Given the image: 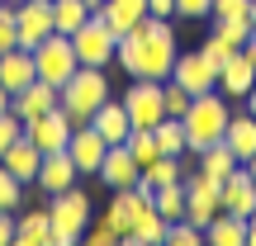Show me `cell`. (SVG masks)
<instances>
[{
	"label": "cell",
	"mask_w": 256,
	"mask_h": 246,
	"mask_svg": "<svg viewBox=\"0 0 256 246\" xmlns=\"http://www.w3.org/2000/svg\"><path fill=\"white\" fill-rule=\"evenodd\" d=\"M166 246H204V228L190 218H176L166 223Z\"/></svg>",
	"instance_id": "30"
},
{
	"label": "cell",
	"mask_w": 256,
	"mask_h": 246,
	"mask_svg": "<svg viewBox=\"0 0 256 246\" xmlns=\"http://www.w3.org/2000/svg\"><path fill=\"white\" fill-rule=\"evenodd\" d=\"M124 147L133 152L138 166H147V161H156V156H162V152H156V133H152V128H133V133L124 137Z\"/></svg>",
	"instance_id": "29"
},
{
	"label": "cell",
	"mask_w": 256,
	"mask_h": 246,
	"mask_svg": "<svg viewBox=\"0 0 256 246\" xmlns=\"http://www.w3.org/2000/svg\"><path fill=\"white\" fill-rule=\"evenodd\" d=\"M214 0H176V19H209Z\"/></svg>",
	"instance_id": "37"
},
{
	"label": "cell",
	"mask_w": 256,
	"mask_h": 246,
	"mask_svg": "<svg viewBox=\"0 0 256 246\" xmlns=\"http://www.w3.org/2000/svg\"><path fill=\"white\" fill-rule=\"evenodd\" d=\"M152 209L162 213L166 223L185 218V180H171V185H156V190H152Z\"/></svg>",
	"instance_id": "27"
},
{
	"label": "cell",
	"mask_w": 256,
	"mask_h": 246,
	"mask_svg": "<svg viewBox=\"0 0 256 246\" xmlns=\"http://www.w3.org/2000/svg\"><path fill=\"white\" fill-rule=\"evenodd\" d=\"M110 95V66H76V76L62 85V114L72 123H90V114L100 109Z\"/></svg>",
	"instance_id": "3"
},
{
	"label": "cell",
	"mask_w": 256,
	"mask_h": 246,
	"mask_svg": "<svg viewBox=\"0 0 256 246\" xmlns=\"http://www.w3.org/2000/svg\"><path fill=\"white\" fill-rule=\"evenodd\" d=\"M10 5H24V0H10Z\"/></svg>",
	"instance_id": "47"
},
{
	"label": "cell",
	"mask_w": 256,
	"mask_h": 246,
	"mask_svg": "<svg viewBox=\"0 0 256 246\" xmlns=\"http://www.w3.org/2000/svg\"><path fill=\"white\" fill-rule=\"evenodd\" d=\"M190 100H194V95L185 90V85H176L171 76L162 81V104H166V114H171V119H180V114L190 109Z\"/></svg>",
	"instance_id": "32"
},
{
	"label": "cell",
	"mask_w": 256,
	"mask_h": 246,
	"mask_svg": "<svg viewBox=\"0 0 256 246\" xmlns=\"http://www.w3.org/2000/svg\"><path fill=\"white\" fill-rule=\"evenodd\" d=\"M194 166H200L204 175H214V180H228L232 171H238V156H232V147L228 142H214V147H204V152H194Z\"/></svg>",
	"instance_id": "25"
},
{
	"label": "cell",
	"mask_w": 256,
	"mask_h": 246,
	"mask_svg": "<svg viewBox=\"0 0 256 246\" xmlns=\"http://www.w3.org/2000/svg\"><path fill=\"white\" fill-rule=\"evenodd\" d=\"M62 104V90L57 85H48V81H34V85H24L19 95H10V109L19 114V119H38V114H48V109H57Z\"/></svg>",
	"instance_id": "15"
},
{
	"label": "cell",
	"mask_w": 256,
	"mask_h": 246,
	"mask_svg": "<svg viewBox=\"0 0 256 246\" xmlns=\"http://www.w3.org/2000/svg\"><path fill=\"white\" fill-rule=\"evenodd\" d=\"M0 166H5V171L14 175V180L34 185V180H38V166H43V152H38V147L28 142V137H19V142L10 147L5 156H0Z\"/></svg>",
	"instance_id": "22"
},
{
	"label": "cell",
	"mask_w": 256,
	"mask_h": 246,
	"mask_svg": "<svg viewBox=\"0 0 256 246\" xmlns=\"http://www.w3.org/2000/svg\"><path fill=\"white\" fill-rule=\"evenodd\" d=\"M90 14H95V9L86 5V0H52V28H57V33H66V38H72Z\"/></svg>",
	"instance_id": "26"
},
{
	"label": "cell",
	"mask_w": 256,
	"mask_h": 246,
	"mask_svg": "<svg viewBox=\"0 0 256 246\" xmlns=\"http://www.w3.org/2000/svg\"><path fill=\"white\" fill-rule=\"evenodd\" d=\"M14 28H19V47L34 52L48 33H57L52 28V0H24V5H14Z\"/></svg>",
	"instance_id": "11"
},
{
	"label": "cell",
	"mask_w": 256,
	"mask_h": 246,
	"mask_svg": "<svg viewBox=\"0 0 256 246\" xmlns=\"http://www.w3.org/2000/svg\"><path fill=\"white\" fill-rule=\"evenodd\" d=\"M5 242H14V213L0 209V246H5Z\"/></svg>",
	"instance_id": "39"
},
{
	"label": "cell",
	"mask_w": 256,
	"mask_h": 246,
	"mask_svg": "<svg viewBox=\"0 0 256 246\" xmlns=\"http://www.w3.org/2000/svg\"><path fill=\"white\" fill-rule=\"evenodd\" d=\"M242 104H247V114H256V85L247 90V100H242Z\"/></svg>",
	"instance_id": "42"
},
{
	"label": "cell",
	"mask_w": 256,
	"mask_h": 246,
	"mask_svg": "<svg viewBox=\"0 0 256 246\" xmlns=\"http://www.w3.org/2000/svg\"><path fill=\"white\" fill-rule=\"evenodd\" d=\"M223 142H228V147H232V156H238V161L247 166L252 156H256V114H247V109H232Z\"/></svg>",
	"instance_id": "21"
},
{
	"label": "cell",
	"mask_w": 256,
	"mask_h": 246,
	"mask_svg": "<svg viewBox=\"0 0 256 246\" xmlns=\"http://www.w3.org/2000/svg\"><path fill=\"white\" fill-rule=\"evenodd\" d=\"M95 14H100L104 24H110L114 33L124 38L128 28H138V24H142V19H147V0H104V5L95 9Z\"/></svg>",
	"instance_id": "23"
},
{
	"label": "cell",
	"mask_w": 256,
	"mask_h": 246,
	"mask_svg": "<svg viewBox=\"0 0 256 246\" xmlns=\"http://www.w3.org/2000/svg\"><path fill=\"white\" fill-rule=\"evenodd\" d=\"M138 175H142V166L133 161V152H128L124 142L104 152V161H100V180H104V190H128V185H138Z\"/></svg>",
	"instance_id": "16"
},
{
	"label": "cell",
	"mask_w": 256,
	"mask_h": 246,
	"mask_svg": "<svg viewBox=\"0 0 256 246\" xmlns=\"http://www.w3.org/2000/svg\"><path fill=\"white\" fill-rule=\"evenodd\" d=\"M90 128L104 137L110 147H119L128 133H133V123H128V109H124V100H104L100 109L90 114Z\"/></svg>",
	"instance_id": "20"
},
{
	"label": "cell",
	"mask_w": 256,
	"mask_h": 246,
	"mask_svg": "<svg viewBox=\"0 0 256 246\" xmlns=\"http://www.w3.org/2000/svg\"><path fill=\"white\" fill-rule=\"evenodd\" d=\"M72 47H76V57H81V66H114L119 33H114L100 14H90V19H86V24L72 33Z\"/></svg>",
	"instance_id": "6"
},
{
	"label": "cell",
	"mask_w": 256,
	"mask_h": 246,
	"mask_svg": "<svg viewBox=\"0 0 256 246\" xmlns=\"http://www.w3.org/2000/svg\"><path fill=\"white\" fill-rule=\"evenodd\" d=\"M104 152H110V142H104V137L95 133L90 123H76V128H72L66 156L76 161V171H81V175H100V161H104Z\"/></svg>",
	"instance_id": "13"
},
{
	"label": "cell",
	"mask_w": 256,
	"mask_h": 246,
	"mask_svg": "<svg viewBox=\"0 0 256 246\" xmlns=\"http://www.w3.org/2000/svg\"><path fill=\"white\" fill-rule=\"evenodd\" d=\"M152 209V190H142V185H128V190H110V204H104L100 218L110 223L114 232H119V242L133 232V223L142 218V213Z\"/></svg>",
	"instance_id": "8"
},
{
	"label": "cell",
	"mask_w": 256,
	"mask_h": 246,
	"mask_svg": "<svg viewBox=\"0 0 256 246\" xmlns=\"http://www.w3.org/2000/svg\"><path fill=\"white\" fill-rule=\"evenodd\" d=\"M124 109H128V123L133 128H156L166 119V104H162V81H142V76H133L128 81V90L119 95Z\"/></svg>",
	"instance_id": "7"
},
{
	"label": "cell",
	"mask_w": 256,
	"mask_h": 246,
	"mask_svg": "<svg viewBox=\"0 0 256 246\" xmlns=\"http://www.w3.org/2000/svg\"><path fill=\"white\" fill-rule=\"evenodd\" d=\"M24 194H28V185L14 180V175L0 166V209H5V213H19V209H24Z\"/></svg>",
	"instance_id": "31"
},
{
	"label": "cell",
	"mask_w": 256,
	"mask_h": 246,
	"mask_svg": "<svg viewBox=\"0 0 256 246\" xmlns=\"http://www.w3.org/2000/svg\"><path fill=\"white\" fill-rule=\"evenodd\" d=\"M252 85H256V66L247 62V52L238 47V52H232L228 62L218 66V90L228 95V100H247V90H252Z\"/></svg>",
	"instance_id": "17"
},
{
	"label": "cell",
	"mask_w": 256,
	"mask_h": 246,
	"mask_svg": "<svg viewBox=\"0 0 256 246\" xmlns=\"http://www.w3.org/2000/svg\"><path fill=\"white\" fill-rule=\"evenodd\" d=\"M252 28H256V0H252Z\"/></svg>",
	"instance_id": "46"
},
{
	"label": "cell",
	"mask_w": 256,
	"mask_h": 246,
	"mask_svg": "<svg viewBox=\"0 0 256 246\" xmlns=\"http://www.w3.org/2000/svg\"><path fill=\"white\" fill-rule=\"evenodd\" d=\"M147 14H156V19H176V0H147Z\"/></svg>",
	"instance_id": "38"
},
{
	"label": "cell",
	"mask_w": 256,
	"mask_h": 246,
	"mask_svg": "<svg viewBox=\"0 0 256 246\" xmlns=\"http://www.w3.org/2000/svg\"><path fill=\"white\" fill-rule=\"evenodd\" d=\"M34 66H38V81H48V85L62 90V85L76 76L81 57H76V47H72V38H66V33H48L43 43L34 47Z\"/></svg>",
	"instance_id": "5"
},
{
	"label": "cell",
	"mask_w": 256,
	"mask_h": 246,
	"mask_svg": "<svg viewBox=\"0 0 256 246\" xmlns=\"http://www.w3.org/2000/svg\"><path fill=\"white\" fill-rule=\"evenodd\" d=\"M247 171H252V180H256V156H252V161H247Z\"/></svg>",
	"instance_id": "44"
},
{
	"label": "cell",
	"mask_w": 256,
	"mask_h": 246,
	"mask_svg": "<svg viewBox=\"0 0 256 246\" xmlns=\"http://www.w3.org/2000/svg\"><path fill=\"white\" fill-rule=\"evenodd\" d=\"M81 242H86V246H114V242H119V232H114L104 218H90V228H86Z\"/></svg>",
	"instance_id": "34"
},
{
	"label": "cell",
	"mask_w": 256,
	"mask_h": 246,
	"mask_svg": "<svg viewBox=\"0 0 256 246\" xmlns=\"http://www.w3.org/2000/svg\"><path fill=\"white\" fill-rule=\"evenodd\" d=\"M5 47H19V28H14V5H0V52Z\"/></svg>",
	"instance_id": "35"
},
{
	"label": "cell",
	"mask_w": 256,
	"mask_h": 246,
	"mask_svg": "<svg viewBox=\"0 0 256 246\" xmlns=\"http://www.w3.org/2000/svg\"><path fill=\"white\" fill-rule=\"evenodd\" d=\"M5 109H10V90L0 85V114H5Z\"/></svg>",
	"instance_id": "43"
},
{
	"label": "cell",
	"mask_w": 256,
	"mask_h": 246,
	"mask_svg": "<svg viewBox=\"0 0 256 246\" xmlns=\"http://www.w3.org/2000/svg\"><path fill=\"white\" fill-rule=\"evenodd\" d=\"M204 246H247V218L223 209L218 218L204 228Z\"/></svg>",
	"instance_id": "24"
},
{
	"label": "cell",
	"mask_w": 256,
	"mask_h": 246,
	"mask_svg": "<svg viewBox=\"0 0 256 246\" xmlns=\"http://www.w3.org/2000/svg\"><path fill=\"white\" fill-rule=\"evenodd\" d=\"M95 209H90V194L81 190V185H72V190L52 194L48 199V223H52V246H76L86 237V228H90Z\"/></svg>",
	"instance_id": "4"
},
{
	"label": "cell",
	"mask_w": 256,
	"mask_h": 246,
	"mask_svg": "<svg viewBox=\"0 0 256 246\" xmlns=\"http://www.w3.org/2000/svg\"><path fill=\"white\" fill-rule=\"evenodd\" d=\"M124 242H128V246H156V242H166V218H162L156 209H147L142 218L133 223V232H128Z\"/></svg>",
	"instance_id": "28"
},
{
	"label": "cell",
	"mask_w": 256,
	"mask_h": 246,
	"mask_svg": "<svg viewBox=\"0 0 256 246\" xmlns=\"http://www.w3.org/2000/svg\"><path fill=\"white\" fill-rule=\"evenodd\" d=\"M72 119L62 114V104L57 109H48V114H38V119H28L24 123V137L38 147V152H66V142H72Z\"/></svg>",
	"instance_id": "10"
},
{
	"label": "cell",
	"mask_w": 256,
	"mask_h": 246,
	"mask_svg": "<svg viewBox=\"0 0 256 246\" xmlns=\"http://www.w3.org/2000/svg\"><path fill=\"white\" fill-rule=\"evenodd\" d=\"M38 81V66H34V52L28 47H5L0 52V85H5L10 95H19L24 85Z\"/></svg>",
	"instance_id": "14"
},
{
	"label": "cell",
	"mask_w": 256,
	"mask_h": 246,
	"mask_svg": "<svg viewBox=\"0 0 256 246\" xmlns=\"http://www.w3.org/2000/svg\"><path fill=\"white\" fill-rule=\"evenodd\" d=\"M242 52H247V62H252V66H256V33H252V38H247V43H242Z\"/></svg>",
	"instance_id": "40"
},
{
	"label": "cell",
	"mask_w": 256,
	"mask_h": 246,
	"mask_svg": "<svg viewBox=\"0 0 256 246\" xmlns=\"http://www.w3.org/2000/svg\"><path fill=\"white\" fill-rule=\"evenodd\" d=\"M86 5H90V9H100V5H104V0H86Z\"/></svg>",
	"instance_id": "45"
},
{
	"label": "cell",
	"mask_w": 256,
	"mask_h": 246,
	"mask_svg": "<svg viewBox=\"0 0 256 246\" xmlns=\"http://www.w3.org/2000/svg\"><path fill=\"white\" fill-rule=\"evenodd\" d=\"M228 119H232V100L214 85V90H200L190 100V109L180 114L185 123V147L190 152H204V147L223 142V133H228Z\"/></svg>",
	"instance_id": "2"
},
{
	"label": "cell",
	"mask_w": 256,
	"mask_h": 246,
	"mask_svg": "<svg viewBox=\"0 0 256 246\" xmlns=\"http://www.w3.org/2000/svg\"><path fill=\"white\" fill-rule=\"evenodd\" d=\"M247 246H256V213H247Z\"/></svg>",
	"instance_id": "41"
},
{
	"label": "cell",
	"mask_w": 256,
	"mask_h": 246,
	"mask_svg": "<svg viewBox=\"0 0 256 246\" xmlns=\"http://www.w3.org/2000/svg\"><path fill=\"white\" fill-rule=\"evenodd\" d=\"M223 209L238 213V218H247V213H256V180L247 166H238V171L223 180Z\"/></svg>",
	"instance_id": "18"
},
{
	"label": "cell",
	"mask_w": 256,
	"mask_h": 246,
	"mask_svg": "<svg viewBox=\"0 0 256 246\" xmlns=\"http://www.w3.org/2000/svg\"><path fill=\"white\" fill-rule=\"evenodd\" d=\"M19 137H24V119H19L14 109H5V114H0V156H5Z\"/></svg>",
	"instance_id": "33"
},
{
	"label": "cell",
	"mask_w": 256,
	"mask_h": 246,
	"mask_svg": "<svg viewBox=\"0 0 256 246\" xmlns=\"http://www.w3.org/2000/svg\"><path fill=\"white\" fill-rule=\"evenodd\" d=\"M72 185H81V171H76V161H72L66 152H43V166H38L34 190L43 194V199H52V194L72 190Z\"/></svg>",
	"instance_id": "12"
},
{
	"label": "cell",
	"mask_w": 256,
	"mask_h": 246,
	"mask_svg": "<svg viewBox=\"0 0 256 246\" xmlns=\"http://www.w3.org/2000/svg\"><path fill=\"white\" fill-rule=\"evenodd\" d=\"M14 246H52V223L43 209H19L14 213Z\"/></svg>",
	"instance_id": "19"
},
{
	"label": "cell",
	"mask_w": 256,
	"mask_h": 246,
	"mask_svg": "<svg viewBox=\"0 0 256 246\" xmlns=\"http://www.w3.org/2000/svg\"><path fill=\"white\" fill-rule=\"evenodd\" d=\"M176 28L171 19H156L147 14L138 28H128L119 38V52H114V62H119V71L133 81V76H142V81H166L176 66Z\"/></svg>",
	"instance_id": "1"
},
{
	"label": "cell",
	"mask_w": 256,
	"mask_h": 246,
	"mask_svg": "<svg viewBox=\"0 0 256 246\" xmlns=\"http://www.w3.org/2000/svg\"><path fill=\"white\" fill-rule=\"evenodd\" d=\"M0 5H5V0H0Z\"/></svg>",
	"instance_id": "48"
},
{
	"label": "cell",
	"mask_w": 256,
	"mask_h": 246,
	"mask_svg": "<svg viewBox=\"0 0 256 246\" xmlns=\"http://www.w3.org/2000/svg\"><path fill=\"white\" fill-rule=\"evenodd\" d=\"M200 47H204V52H209V57H214V62H218V66H223V62H228V57H232V52H238V43H228V38H223V33H218V28H214V33H209V38H204V43H200Z\"/></svg>",
	"instance_id": "36"
},
{
	"label": "cell",
	"mask_w": 256,
	"mask_h": 246,
	"mask_svg": "<svg viewBox=\"0 0 256 246\" xmlns=\"http://www.w3.org/2000/svg\"><path fill=\"white\" fill-rule=\"evenodd\" d=\"M171 81H176V85H185L190 95L214 90V85H218V62H214V57L204 52V47H194V52H176Z\"/></svg>",
	"instance_id": "9"
}]
</instances>
